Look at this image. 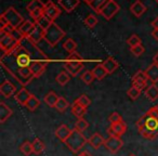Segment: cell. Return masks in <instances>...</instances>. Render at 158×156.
Returning a JSON list of instances; mask_svg holds the SVG:
<instances>
[{"label":"cell","mask_w":158,"mask_h":156,"mask_svg":"<svg viewBox=\"0 0 158 156\" xmlns=\"http://www.w3.org/2000/svg\"><path fill=\"white\" fill-rule=\"evenodd\" d=\"M35 61L49 62V57L33 42L28 37H24L15 48L9 52L2 53L0 57V64L19 82V70L21 68L29 67Z\"/></svg>","instance_id":"cell-1"},{"label":"cell","mask_w":158,"mask_h":156,"mask_svg":"<svg viewBox=\"0 0 158 156\" xmlns=\"http://www.w3.org/2000/svg\"><path fill=\"white\" fill-rule=\"evenodd\" d=\"M139 133L147 140H154L158 137V108H151L142 117L136 120Z\"/></svg>","instance_id":"cell-2"},{"label":"cell","mask_w":158,"mask_h":156,"mask_svg":"<svg viewBox=\"0 0 158 156\" xmlns=\"http://www.w3.org/2000/svg\"><path fill=\"white\" fill-rule=\"evenodd\" d=\"M88 142V139L84 136L81 131L74 129L72 130V133L67 138V140L65 141V144L73 153H78L82 147L85 146V144Z\"/></svg>","instance_id":"cell-3"},{"label":"cell","mask_w":158,"mask_h":156,"mask_svg":"<svg viewBox=\"0 0 158 156\" xmlns=\"http://www.w3.org/2000/svg\"><path fill=\"white\" fill-rule=\"evenodd\" d=\"M65 32L55 22H53L51 24V26L49 27L46 31V34H44V38L46 42L51 47H55L64 37H65Z\"/></svg>","instance_id":"cell-4"},{"label":"cell","mask_w":158,"mask_h":156,"mask_svg":"<svg viewBox=\"0 0 158 156\" xmlns=\"http://www.w3.org/2000/svg\"><path fill=\"white\" fill-rule=\"evenodd\" d=\"M44 5L41 0H31L27 5L26 9L29 12V15L34 20V22H37L40 18L44 14Z\"/></svg>","instance_id":"cell-5"},{"label":"cell","mask_w":158,"mask_h":156,"mask_svg":"<svg viewBox=\"0 0 158 156\" xmlns=\"http://www.w3.org/2000/svg\"><path fill=\"white\" fill-rule=\"evenodd\" d=\"M3 15L7 19L8 23H9L11 26H13L14 28H19V27L22 25V23L24 22V18L19 13L15 10V8L9 7L5 12H3Z\"/></svg>","instance_id":"cell-6"},{"label":"cell","mask_w":158,"mask_h":156,"mask_svg":"<svg viewBox=\"0 0 158 156\" xmlns=\"http://www.w3.org/2000/svg\"><path fill=\"white\" fill-rule=\"evenodd\" d=\"M19 42L20 41H18L12 36V34H7L5 32H0V48L2 50V53L11 51L13 48H15Z\"/></svg>","instance_id":"cell-7"},{"label":"cell","mask_w":158,"mask_h":156,"mask_svg":"<svg viewBox=\"0 0 158 156\" xmlns=\"http://www.w3.org/2000/svg\"><path fill=\"white\" fill-rule=\"evenodd\" d=\"M119 6L115 0H108L106 5L103 7V9L100 12V15L103 16L105 20H110L113 16H115L117 14V12L119 11Z\"/></svg>","instance_id":"cell-8"},{"label":"cell","mask_w":158,"mask_h":156,"mask_svg":"<svg viewBox=\"0 0 158 156\" xmlns=\"http://www.w3.org/2000/svg\"><path fill=\"white\" fill-rule=\"evenodd\" d=\"M123 141L121 140V137H117V136H113V137L110 136L105 140V143H104V146L113 154H116L123 147Z\"/></svg>","instance_id":"cell-9"},{"label":"cell","mask_w":158,"mask_h":156,"mask_svg":"<svg viewBox=\"0 0 158 156\" xmlns=\"http://www.w3.org/2000/svg\"><path fill=\"white\" fill-rule=\"evenodd\" d=\"M61 14V9L59 6H56L54 2H52L51 0L47 1L44 5V15L48 16L52 22H54Z\"/></svg>","instance_id":"cell-10"},{"label":"cell","mask_w":158,"mask_h":156,"mask_svg":"<svg viewBox=\"0 0 158 156\" xmlns=\"http://www.w3.org/2000/svg\"><path fill=\"white\" fill-rule=\"evenodd\" d=\"M147 80H148V78H147L145 72L139 70V72H136L135 74L132 76V80H131L132 86L140 89V90H143V89H145L146 87H148L147 86Z\"/></svg>","instance_id":"cell-11"},{"label":"cell","mask_w":158,"mask_h":156,"mask_svg":"<svg viewBox=\"0 0 158 156\" xmlns=\"http://www.w3.org/2000/svg\"><path fill=\"white\" fill-rule=\"evenodd\" d=\"M64 68L70 76H78V74L84 68V62L80 61H65Z\"/></svg>","instance_id":"cell-12"},{"label":"cell","mask_w":158,"mask_h":156,"mask_svg":"<svg viewBox=\"0 0 158 156\" xmlns=\"http://www.w3.org/2000/svg\"><path fill=\"white\" fill-rule=\"evenodd\" d=\"M49 62H42V61H35L31 64L29 68H31V73H33L34 78H39L44 75L46 72L47 67H48Z\"/></svg>","instance_id":"cell-13"},{"label":"cell","mask_w":158,"mask_h":156,"mask_svg":"<svg viewBox=\"0 0 158 156\" xmlns=\"http://www.w3.org/2000/svg\"><path fill=\"white\" fill-rule=\"evenodd\" d=\"M126 131H127V125H126V123L123 120L116 124H110V128L107 129V133L110 137L113 136L121 137L126 133Z\"/></svg>","instance_id":"cell-14"},{"label":"cell","mask_w":158,"mask_h":156,"mask_svg":"<svg viewBox=\"0 0 158 156\" xmlns=\"http://www.w3.org/2000/svg\"><path fill=\"white\" fill-rule=\"evenodd\" d=\"M15 92H16V88L11 82L9 80H5V82L1 84L0 86V93L2 97H5L6 99H9L11 98L12 95H15Z\"/></svg>","instance_id":"cell-15"},{"label":"cell","mask_w":158,"mask_h":156,"mask_svg":"<svg viewBox=\"0 0 158 156\" xmlns=\"http://www.w3.org/2000/svg\"><path fill=\"white\" fill-rule=\"evenodd\" d=\"M44 34H46V31H44V29H42L41 27H40L39 25L37 24V23H35V26H34L31 33L29 34L28 38L33 42H35V44H38L40 40L44 38Z\"/></svg>","instance_id":"cell-16"},{"label":"cell","mask_w":158,"mask_h":156,"mask_svg":"<svg viewBox=\"0 0 158 156\" xmlns=\"http://www.w3.org/2000/svg\"><path fill=\"white\" fill-rule=\"evenodd\" d=\"M31 95V93H29V91L27 90L26 88H24V87H23V88L21 89L19 92L15 93V95H14V99H15V101L18 102L20 105L26 106V103L28 102Z\"/></svg>","instance_id":"cell-17"},{"label":"cell","mask_w":158,"mask_h":156,"mask_svg":"<svg viewBox=\"0 0 158 156\" xmlns=\"http://www.w3.org/2000/svg\"><path fill=\"white\" fill-rule=\"evenodd\" d=\"M57 3H59L60 8H62L63 10L69 13L78 7L80 1L79 0H57Z\"/></svg>","instance_id":"cell-18"},{"label":"cell","mask_w":158,"mask_h":156,"mask_svg":"<svg viewBox=\"0 0 158 156\" xmlns=\"http://www.w3.org/2000/svg\"><path fill=\"white\" fill-rule=\"evenodd\" d=\"M145 74H146L148 80H151L153 84H156L158 82V65L156 63L151 64V65L147 67V70H144Z\"/></svg>","instance_id":"cell-19"},{"label":"cell","mask_w":158,"mask_h":156,"mask_svg":"<svg viewBox=\"0 0 158 156\" xmlns=\"http://www.w3.org/2000/svg\"><path fill=\"white\" fill-rule=\"evenodd\" d=\"M130 11H131V13L133 14L134 16L140 18V16H142L143 14L145 13V11H146V7L143 5L142 1L136 0L135 2H133L131 5V7H130Z\"/></svg>","instance_id":"cell-20"},{"label":"cell","mask_w":158,"mask_h":156,"mask_svg":"<svg viewBox=\"0 0 158 156\" xmlns=\"http://www.w3.org/2000/svg\"><path fill=\"white\" fill-rule=\"evenodd\" d=\"M13 114V111L5 103V102H0V123L3 124L7 121Z\"/></svg>","instance_id":"cell-21"},{"label":"cell","mask_w":158,"mask_h":156,"mask_svg":"<svg viewBox=\"0 0 158 156\" xmlns=\"http://www.w3.org/2000/svg\"><path fill=\"white\" fill-rule=\"evenodd\" d=\"M72 133V130L67 127L66 125H61L56 130H55V137L62 142H65L67 138Z\"/></svg>","instance_id":"cell-22"},{"label":"cell","mask_w":158,"mask_h":156,"mask_svg":"<svg viewBox=\"0 0 158 156\" xmlns=\"http://www.w3.org/2000/svg\"><path fill=\"white\" fill-rule=\"evenodd\" d=\"M101 64L104 66V68H105L106 72H107L108 74H113L119 66L118 62H117L113 57H108L107 59H106L104 62H102Z\"/></svg>","instance_id":"cell-23"},{"label":"cell","mask_w":158,"mask_h":156,"mask_svg":"<svg viewBox=\"0 0 158 156\" xmlns=\"http://www.w3.org/2000/svg\"><path fill=\"white\" fill-rule=\"evenodd\" d=\"M88 143H90V145L93 147V149L98 150L99 147H101L102 145H104L105 140H104V138L101 136V134L95 132V133H93L92 136L88 139Z\"/></svg>","instance_id":"cell-24"},{"label":"cell","mask_w":158,"mask_h":156,"mask_svg":"<svg viewBox=\"0 0 158 156\" xmlns=\"http://www.w3.org/2000/svg\"><path fill=\"white\" fill-rule=\"evenodd\" d=\"M34 26H35V22H31V21L26 20L22 23V25H21L18 29L20 31V33L22 34L24 37H28L29 34H31V31H33Z\"/></svg>","instance_id":"cell-25"},{"label":"cell","mask_w":158,"mask_h":156,"mask_svg":"<svg viewBox=\"0 0 158 156\" xmlns=\"http://www.w3.org/2000/svg\"><path fill=\"white\" fill-rule=\"evenodd\" d=\"M72 113H73V115H75V116L77 117V119L84 118V116L87 114V108L81 106L80 104H78L75 101L74 103L72 104Z\"/></svg>","instance_id":"cell-26"},{"label":"cell","mask_w":158,"mask_h":156,"mask_svg":"<svg viewBox=\"0 0 158 156\" xmlns=\"http://www.w3.org/2000/svg\"><path fill=\"white\" fill-rule=\"evenodd\" d=\"M145 97L151 102L158 99V87L156 86L155 84H152L151 86L147 87V88L145 89Z\"/></svg>","instance_id":"cell-27"},{"label":"cell","mask_w":158,"mask_h":156,"mask_svg":"<svg viewBox=\"0 0 158 156\" xmlns=\"http://www.w3.org/2000/svg\"><path fill=\"white\" fill-rule=\"evenodd\" d=\"M91 70H92V74H93V76H94V78H95V79H98V80L104 79L106 75L108 74L102 64H98V65L95 66V67H93Z\"/></svg>","instance_id":"cell-28"},{"label":"cell","mask_w":158,"mask_h":156,"mask_svg":"<svg viewBox=\"0 0 158 156\" xmlns=\"http://www.w3.org/2000/svg\"><path fill=\"white\" fill-rule=\"evenodd\" d=\"M59 98L60 97L54 92V91H50V92L47 93V95H44V103H46L48 106H50V108H55V104H56Z\"/></svg>","instance_id":"cell-29"},{"label":"cell","mask_w":158,"mask_h":156,"mask_svg":"<svg viewBox=\"0 0 158 156\" xmlns=\"http://www.w3.org/2000/svg\"><path fill=\"white\" fill-rule=\"evenodd\" d=\"M31 143H33L34 154H36V155H40V154L44 151V149H46V145H44V143L38 138H36Z\"/></svg>","instance_id":"cell-30"},{"label":"cell","mask_w":158,"mask_h":156,"mask_svg":"<svg viewBox=\"0 0 158 156\" xmlns=\"http://www.w3.org/2000/svg\"><path fill=\"white\" fill-rule=\"evenodd\" d=\"M107 1H108V0H93L92 2L89 5V7H90L91 9L95 12V13L100 14L101 10L103 9V7L106 5V2H107Z\"/></svg>","instance_id":"cell-31"},{"label":"cell","mask_w":158,"mask_h":156,"mask_svg":"<svg viewBox=\"0 0 158 156\" xmlns=\"http://www.w3.org/2000/svg\"><path fill=\"white\" fill-rule=\"evenodd\" d=\"M40 105V101L38 98H36L35 95H31V98H29L28 102L26 103V108H28L29 111H31V112H34V111H36L38 108H39Z\"/></svg>","instance_id":"cell-32"},{"label":"cell","mask_w":158,"mask_h":156,"mask_svg":"<svg viewBox=\"0 0 158 156\" xmlns=\"http://www.w3.org/2000/svg\"><path fill=\"white\" fill-rule=\"evenodd\" d=\"M68 106H69V103H68L67 100L63 97H60L59 100H57V102H56V104H55V108L61 113L65 112V111L67 110Z\"/></svg>","instance_id":"cell-33"},{"label":"cell","mask_w":158,"mask_h":156,"mask_svg":"<svg viewBox=\"0 0 158 156\" xmlns=\"http://www.w3.org/2000/svg\"><path fill=\"white\" fill-rule=\"evenodd\" d=\"M56 82L61 86H65L68 82L70 80V75L67 72H61L59 75L56 76Z\"/></svg>","instance_id":"cell-34"},{"label":"cell","mask_w":158,"mask_h":156,"mask_svg":"<svg viewBox=\"0 0 158 156\" xmlns=\"http://www.w3.org/2000/svg\"><path fill=\"white\" fill-rule=\"evenodd\" d=\"M20 150L25 156H29L31 154L34 153L33 143L29 142V141H25V142H23V144L20 146Z\"/></svg>","instance_id":"cell-35"},{"label":"cell","mask_w":158,"mask_h":156,"mask_svg":"<svg viewBox=\"0 0 158 156\" xmlns=\"http://www.w3.org/2000/svg\"><path fill=\"white\" fill-rule=\"evenodd\" d=\"M35 23H37L38 25H39L40 27H41L42 29H44V31H47V29L49 28V27L51 26V24H52V21L50 20V19L48 18V16H46L44 14V15L41 16V18L39 19V20L37 21V22H35Z\"/></svg>","instance_id":"cell-36"},{"label":"cell","mask_w":158,"mask_h":156,"mask_svg":"<svg viewBox=\"0 0 158 156\" xmlns=\"http://www.w3.org/2000/svg\"><path fill=\"white\" fill-rule=\"evenodd\" d=\"M63 48L65 49L67 52L72 53V52H74V51H76L77 44H76V41H75L74 39H72V38H68V39L63 44Z\"/></svg>","instance_id":"cell-37"},{"label":"cell","mask_w":158,"mask_h":156,"mask_svg":"<svg viewBox=\"0 0 158 156\" xmlns=\"http://www.w3.org/2000/svg\"><path fill=\"white\" fill-rule=\"evenodd\" d=\"M80 78H81V80L86 85H90L91 82L95 79L94 76H93V74H92V70H86V72H84L81 74V76H80Z\"/></svg>","instance_id":"cell-38"},{"label":"cell","mask_w":158,"mask_h":156,"mask_svg":"<svg viewBox=\"0 0 158 156\" xmlns=\"http://www.w3.org/2000/svg\"><path fill=\"white\" fill-rule=\"evenodd\" d=\"M89 127V123L84 118H78L77 121L75 123V129L78 130V131H85L87 128Z\"/></svg>","instance_id":"cell-39"},{"label":"cell","mask_w":158,"mask_h":156,"mask_svg":"<svg viewBox=\"0 0 158 156\" xmlns=\"http://www.w3.org/2000/svg\"><path fill=\"white\" fill-rule=\"evenodd\" d=\"M141 92H142V90H140V89H138V88H135V87H130L129 89H128V91H127V95H128V97L130 98L131 100H136L141 95Z\"/></svg>","instance_id":"cell-40"},{"label":"cell","mask_w":158,"mask_h":156,"mask_svg":"<svg viewBox=\"0 0 158 156\" xmlns=\"http://www.w3.org/2000/svg\"><path fill=\"white\" fill-rule=\"evenodd\" d=\"M127 44H129L130 49H131V48H134V47H136V46H140V44H142V40H141V38L139 37L138 35H132L130 38H128Z\"/></svg>","instance_id":"cell-41"},{"label":"cell","mask_w":158,"mask_h":156,"mask_svg":"<svg viewBox=\"0 0 158 156\" xmlns=\"http://www.w3.org/2000/svg\"><path fill=\"white\" fill-rule=\"evenodd\" d=\"M98 22H99L98 18L95 15H93V14H89V15L85 19V24H86L89 28H93V27L98 24Z\"/></svg>","instance_id":"cell-42"},{"label":"cell","mask_w":158,"mask_h":156,"mask_svg":"<svg viewBox=\"0 0 158 156\" xmlns=\"http://www.w3.org/2000/svg\"><path fill=\"white\" fill-rule=\"evenodd\" d=\"M75 101H76L78 104H80V105H81V106H84V108H88V106L91 104V100L89 99V98L87 97L86 95H80V97L78 98V99L75 100Z\"/></svg>","instance_id":"cell-43"},{"label":"cell","mask_w":158,"mask_h":156,"mask_svg":"<svg viewBox=\"0 0 158 156\" xmlns=\"http://www.w3.org/2000/svg\"><path fill=\"white\" fill-rule=\"evenodd\" d=\"M66 61H80L82 62L84 61V57L80 53H78L77 51H74V52L69 53L66 57Z\"/></svg>","instance_id":"cell-44"},{"label":"cell","mask_w":158,"mask_h":156,"mask_svg":"<svg viewBox=\"0 0 158 156\" xmlns=\"http://www.w3.org/2000/svg\"><path fill=\"white\" fill-rule=\"evenodd\" d=\"M108 121H110V124H116V123H119V121H123V118H121V116L119 115V113L114 112L110 115Z\"/></svg>","instance_id":"cell-45"},{"label":"cell","mask_w":158,"mask_h":156,"mask_svg":"<svg viewBox=\"0 0 158 156\" xmlns=\"http://www.w3.org/2000/svg\"><path fill=\"white\" fill-rule=\"evenodd\" d=\"M144 47L142 46V44H140V46H136L134 47V48H131V52L133 53L135 57H140V55H142L143 53H144Z\"/></svg>","instance_id":"cell-46"},{"label":"cell","mask_w":158,"mask_h":156,"mask_svg":"<svg viewBox=\"0 0 158 156\" xmlns=\"http://www.w3.org/2000/svg\"><path fill=\"white\" fill-rule=\"evenodd\" d=\"M8 25H9V23H8L7 19L5 18L3 14H1V15H0V29H3L6 26H8Z\"/></svg>","instance_id":"cell-47"},{"label":"cell","mask_w":158,"mask_h":156,"mask_svg":"<svg viewBox=\"0 0 158 156\" xmlns=\"http://www.w3.org/2000/svg\"><path fill=\"white\" fill-rule=\"evenodd\" d=\"M151 25L153 26V28H154V29H158V16L155 19V20L152 21Z\"/></svg>","instance_id":"cell-48"},{"label":"cell","mask_w":158,"mask_h":156,"mask_svg":"<svg viewBox=\"0 0 158 156\" xmlns=\"http://www.w3.org/2000/svg\"><path fill=\"white\" fill-rule=\"evenodd\" d=\"M152 36H153L154 39H156L158 41V29H154V31L152 32Z\"/></svg>","instance_id":"cell-49"},{"label":"cell","mask_w":158,"mask_h":156,"mask_svg":"<svg viewBox=\"0 0 158 156\" xmlns=\"http://www.w3.org/2000/svg\"><path fill=\"white\" fill-rule=\"evenodd\" d=\"M78 156H92V155H91V154L89 153V152L85 151V152H81V153H79Z\"/></svg>","instance_id":"cell-50"},{"label":"cell","mask_w":158,"mask_h":156,"mask_svg":"<svg viewBox=\"0 0 158 156\" xmlns=\"http://www.w3.org/2000/svg\"><path fill=\"white\" fill-rule=\"evenodd\" d=\"M153 61H154V63H156L158 65V52L156 53L155 55H154V57H153Z\"/></svg>","instance_id":"cell-51"},{"label":"cell","mask_w":158,"mask_h":156,"mask_svg":"<svg viewBox=\"0 0 158 156\" xmlns=\"http://www.w3.org/2000/svg\"><path fill=\"white\" fill-rule=\"evenodd\" d=\"M92 1H93V0H85V2H86V3H87V5H88V6L90 5V3L92 2Z\"/></svg>","instance_id":"cell-52"},{"label":"cell","mask_w":158,"mask_h":156,"mask_svg":"<svg viewBox=\"0 0 158 156\" xmlns=\"http://www.w3.org/2000/svg\"><path fill=\"white\" fill-rule=\"evenodd\" d=\"M129 156H135V155H134V154H130Z\"/></svg>","instance_id":"cell-53"},{"label":"cell","mask_w":158,"mask_h":156,"mask_svg":"<svg viewBox=\"0 0 158 156\" xmlns=\"http://www.w3.org/2000/svg\"><path fill=\"white\" fill-rule=\"evenodd\" d=\"M154 1H155L156 3H158V0H154Z\"/></svg>","instance_id":"cell-54"}]
</instances>
